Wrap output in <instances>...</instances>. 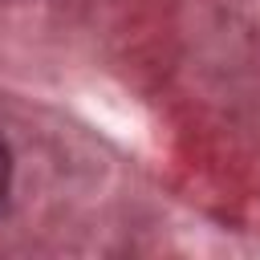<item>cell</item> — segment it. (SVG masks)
<instances>
[{
  "label": "cell",
  "mask_w": 260,
  "mask_h": 260,
  "mask_svg": "<svg viewBox=\"0 0 260 260\" xmlns=\"http://www.w3.org/2000/svg\"><path fill=\"white\" fill-rule=\"evenodd\" d=\"M8 179H12V154H8V146L0 138V199L8 195Z\"/></svg>",
  "instance_id": "obj_1"
}]
</instances>
